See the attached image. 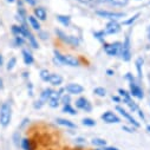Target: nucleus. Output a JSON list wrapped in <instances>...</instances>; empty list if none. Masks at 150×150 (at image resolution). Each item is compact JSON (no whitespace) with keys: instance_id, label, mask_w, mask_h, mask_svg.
I'll return each mask as SVG.
<instances>
[{"instance_id":"obj_13","label":"nucleus","mask_w":150,"mask_h":150,"mask_svg":"<svg viewBox=\"0 0 150 150\" xmlns=\"http://www.w3.org/2000/svg\"><path fill=\"white\" fill-rule=\"evenodd\" d=\"M76 105L77 108L82 109V110H85V111H91V105L89 103V100L86 98H79L77 102H76Z\"/></svg>"},{"instance_id":"obj_6","label":"nucleus","mask_w":150,"mask_h":150,"mask_svg":"<svg viewBox=\"0 0 150 150\" xmlns=\"http://www.w3.org/2000/svg\"><path fill=\"white\" fill-rule=\"evenodd\" d=\"M121 54H122L124 60L128 62L130 59L131 53H130V39H129V37H127V38H125V42L123 43V45L121 47Z\"/></svg>"},{"instance_id":"obj_5","label":"nucleus","mask_w":150,"mask_h":150,"mask_svg":"<svg viewBox=\"0 0 150 150\" xmlns=\"http://www.w3.org/2000/svg\"><path fill=\"white\" fill-rule=\"evenodd\" d=\"M121 31V25L116 21V20H111L108 25H106V27H105V33L106 34H116V33H118Z\"/></svg>"},{"instance_id":"obj_40","label":"nucleus","mask_w":150,"mask_h":150,"mask_svg":"<svg viewBox=\"0 0 150 150\" xmlns=\"http://www.w3.org/2000/svg\"><path fill=\"white\" fill-rule=\"evenodd\" d=\"M0 89H3V79L0 78Z\"/></svg>"},{"instance_id":"obj_24","label":"nucleus","mask_w":150,"mask_h":150,"mask_svg":"<svg viewBox=\"0 0 150 150\" xmlns=\"http://www.w3.org/2000/svg\"><path fill=\"white\" fill-rule=\"evenodd\" d=\"M64 112H67V114H70V115H76L77 114V111L74 110L70 104H65L64 105Z\"/></svg>"},{"instance_id":"obj_25","label":"nucleus","mask_w":150,"mask_h":150,"mask_svg":"<svg viewBox=\"0 0 150 150\" xmlns=\"http://www.w3.org/2000/svg\"><path fill=\"white\" fill-rule=\"evenodd\" d=\"M57 18H58V20H59L63 25H65V26H67V25L70 24V17H69V16H58Z\"/></svg>"},{"instance_id":"obj_33","label":"nucleus","mask_w":150,"mask_h":150,"mask_svg":"<svg viewBox=\"0 0 150 150\" xmlns=\"http://www.w3.org/2000/svg\"><path fill=\"white\" fill-rule=\"evenodd\" d=\"M16 42H17V44H18V45H23V44H24V39H23V37H18V35H16Z\"/></svg>"},{"instance_id":"obj_3","label":"nucleus","mask_w":150,"mask_h":150,"mask_svg":"<svg viewBox=\"0 0 150 150\" xmlns=\"http://www.w3.org/2000/svg\"><path fill=\"white\" fill-rule=\"evenodd\" d=\"M118 92H120V95L122 96V98H123V100L125 102V104L132 110V111H136V110H138V106H137V104L131 99V97H130V95L127 92V91H124V90H122V89H120L118 90Z\"/></svg>"},{"instance_id":"obj_12","label":"nucleus","mask_w":150,"mask_h":150,"mask_svg":"<svg viewBox=\"0 0 150 150\" xmlns=\"http://www.w3.org/2000/svg\"><path fill=\"white\" fill-rule=\"evenodd\" d=\"M57 33L60 35V38L64 40V42H66V43H69V44H71V45H78V40H77V38L76 37H70V35H65L62 31H57Z\"/></svg>"},{"instance_id":"obj_31","label":"nucleus","mask_w":150,"mask_h":150,"mask_svg":"<svg viewBox=\"0 0 150 150\" xmlns=\"http://www.w3.org/2000/svg\"><path fill=\"white\" fill-rule=\"evenodd\" d=\"M110 1L112 4H115V5H118V6H123L128 3V0H110Z\"/></svg>"},{"instance_id":"obj_10","label":"nucleus","mask_w":150,"mask_h":150,"mask_svg":"<svg viewBox=\"0 0 150 150\" xmlns=\"http://www.w3.org/2000/svg\"><path fill=\"white\" fill-rule=\"evenodd\" d=\"M116 109H117V111H120V114H121V115H122V116H123L124 118H127V120L129 121V123H130V124H132V125H135L136 128H138V127H139V124H138V122H136V121H135V120L132 118V116H131V115L129 114V112H127V111H125L124 109H122L121 106H117Z\"/></svg>"},{"instance_id":"obj_4","label":"nucleus","mask_w":150,"mask_h":150,"mask_svg":"<svg viewBox=\"0 0 150 150\" xmlns=\"http://www.w3.org/2000/svg\"><path fill=\"white\" fill-rule=\"evenodd\" d=\"M121 47L122 44L120 43H112V44H105L104 45V50L109 56H116L118 52H121Z\"/></svg>"},{"instance_id":"obj_30","label":"nucleus","mask_w":150,"mask_h":150,"mask_svg":"<svg viewBox=\"0 0 150 150\" xmlns=\"http://www.w3.org/2000/svg\"><path fill=\"white\" fill-rule=\"evenodd\" d=\"M16 63H17V59H16V58H11V59L8 60V63H7V70H12V69L14 67Z\"/></svg>"},{"instance_id":"obj_20","label":"nucleus","mask_w":150,"mask_h":150,"mask_svg":"<svg viewBox=\"0 0 150 150\" xmlns=\"http://www.w3.org/2000/svg\"><path fill=\"white\" fill-rule=\"evenodd\" d=\"M28 21H30L31 26H32L34 30H39V28H40V24H39L38 19H37L35 17H28Z\"/></svg>"},{"instance_id":"obj_26","label":"nucleus","mask_w":150,"mask_h":150,"mask_svg":"<svg viewBox=\"0 0 150 150\" xmlns=\"http://www.w3.org/2000/svg\"><path fill=\"white\" fill-rule=\"evenodd\" d=\"M50 76H51V73H50L47 70H42V71H40V78H42L43 81H45V82H49V78H50Z\"/></svg>"},{"instance_id":"obj_34","label":"nucleus","mask_w":150,"mask_h":150,"mask_svg":"<svg viewBox=\"0 0 150 150\" xmlns=\"http://www.w3.org/2000/svg\"><path fill=\"white\" fill-rule=\"evenodd\" d=\"M69 102H70V96H64L63 97V103L64 104H70Z\"/></svg>"},{"instance_id":"obj_8","label":"nucleus","mask_w":150,"mask_h":150,"mask_svg":"<svg viewBox=\"0 0 150 150\" xmlns=\"http://www.w3.org/2000/svg\"><path fill=\"white\" fill-rule=\"evenodd\" d=\"M65 90H66L69 93H71V95H79V93H82V92L84 91V88H83L82 85H79V84L71 83V84L66 85Z\"/></svg>"},{"instance_id":"obj_23","label":"nucleus","mask_w":150,"mask_h":150,"mask_svg":"<svg viewBox=\"0 0 150 150\" xmlns=\"http://www.w3.org/2000/svg\"><path fill=\"white\" fill-rule=\"evenodd\" d=\"M142 64H143V59L142 58H138L136 60V69H137L138 77H142Z\"/></svg>"},{"instance_id":"obj_28","label":"nucleus","mask_w":150,"mask_h":150,"mask_svg":"<svg viewBox=\"0 0 150 150\" xmlns=\"http://www.w3.org/2000/svg\"><path fill=\"white\" fill-rule=\"evenodd\" d=\"M93 92H95L96 95L100 96V97H104V96L106 95V90H105V89H103V88H96V89L93 90Z\"/></svg>"},{"instance_id":"obj_44","label":"nucleus","mask_w":150,"mask_h":150,"mask_svg":"<svg viewBox=\"0 0 150 150\" xmlns=\"http://www.w3.org/2000/svg\"><path fill=\"white\" fill-rule=\"evenodd\" d=\"M96 150H100V149H96Z\"/></svg>"},{"instance_id":"obj_2","label":"nucleus","mask_w":150,"mask_h":150,"mask_svg":"<svg viewBox=\"0 0 150 150\" xmlns=\"http://www.w3.org/2000/svg\"><path fill=\"white\" fill-rule=\"evenodd\" d=\"M54 53H56V57L59 59V62L63 63V64H66V65H70V66H78L79 65V62L76 57H73L71 54H62L57 51Z\"/></svg>"},{"instance_id":"obj_22","label":"nucleus","mask_w":150,"mask_h":150,"mask_svg":"<svg viewBox=\"0 0 150 150\" xmlns=\"http://www.w3.org/2000/svg\"><path fill=\"white\" fill-rule=\"evenodd\" d=\"M51 93H52V90H51V89H46V90H44L43 93H42V99H40V100H42L43 103L46 102V100L50 98Z\"/></svg>"},{"instance_id":"obj_29","label":"nucleus","mask_w":150,"mask_h":150,"mask_svg":"<svg viewBox=\"0 0 150 150\" xmlns=\"http://www.w3.org/2000/svg\"><path fill=\"white\" fill-rule=\"evenodd\" d=\"M27 38H28V40H30V43L32 44V46L34 47V49H37V47H38V44H37V42H35V39H34V37L30 33L28 34V37H27Z\"/></svg>"},{"instance_id":"obj_18","label":"nucleus","mask_w":150,"mask_h":150,"mask_svg":"<svg viewBox=\"0 0 150 150\" xmlns=\"http://www.w3.org/2000/svg\"><path fill=\"white\" fill-rule=\"evenodd\" d=\"M21 148L24 150H33V145H32V141L28 139V138H24L21 141Z\"/></svg>"},{"instance_id":"obj_27","label":"nucleus","mask_w":150,"mask_h":150,"mask_svg":"<svg viewBox=\"0 0 150 150\" xmlns=\"http://www.w3.org/2000/svg\"><path fill=\"white\" fill-rule=\"evenodd\" d=\"M82 123H83L84 125H86V127H95V125H96V122H95L93 120H91V118H84V120L82 121Z\"/></svg>"},{"instance_id":"obj_37","label":"nucleus","mask_w":150,"mask_h":150,"mask_svg":"<svg viewBox=\"0 0 150 150\" xmlns=\"http://www.w3.org/2000/svg\"><path fill=\"white\" fill-rule=\"evenodd\" d=\"M78 1H81V3H83V4H88V3L91 1V0H78Z\"/></svg>"},{"instance_id":"obj_39","label":"nucleus","mask_w":150,"mask_h":150,"mask_svg":"<svg viewBox=\"0 0 150 150\" xmlns=\"http://www.w3.org/2000/svg\"><path fill=\"white\" fill-rule=\"evenodd\" d=\"M3 65V57H1V54H0V66Z\"/></svg>"},{"instance_id":"obj_17","label":"nucleus","mask_w":150,"mask_h":150,"mask_svg":"<svg viewBox=\"0 0 150 150\" xmlns=\"http://www.w3.org/2000/svg\"><path fill=\"white\" fill-rule=\"evenodd\" d=\"M57 123L60 124V125H64V127H67V128H71V129H74L76 125H74L71 121L69 120H64V118H57Z\"/></svg>"},{"instance_id":"obj_35","label":"nucleus","mask_w":150,"mask_h":150,"mask_svg":"<svg viewBox=\"0 0 150 150\" xmlns=\"http://www.w3.org/2000/svg\"><path fill=\"white\" fill-rule=\"evenodd\" d=\"M103 150H120V149H117V148H115V146H104Z\"/></svg>"},{"instance_id":"obj_9","label":"nucleus","mask_w":150,"mask_h":150,"mask_svg":"<svg viewBox=\"0 0 150 150\" xmlns=\"http://www.w3.org/2000/svg\"><path fill=\"white\" fill-rule=\"evenodd\" d=\"M102 120L106 123H118L120 122V118L117 117V115H115L114 112L111 111H106L102 115Z\"/></svg>"},{"instance_id":"obj_38","label":"nucleus","mask_w":150,"mask_h":150,"mask_svg":"<svg viewBox=\"0 0 150 150\" xmlns=\"http://www.w3.org/2000/svg\"><path fill=\"white\" fill-rule=\"evenodd\" d=\"M26 1L30 3L31 5H34V4H35V0H26Z\"/></svg>"},{"instance_id":"obj_19","label":"nucleus","mask_w":150,"mask_h":150,"mask_svg":"<svg viewBox=\"0 0 150 150\" xmlns=\"http://www.w3.org/2000/svg\"><path fill=\"white\" fill-rule=\"evenodd\" d=\"M23 58H24V62H25L26 65H30V64L33 63V57H32V54H31L30 52L25 51V50L23 51Z\"/></svg>"},{"instance_id":"obj_11","label":"nucleus","mask_w":150,"mask_h":150,"mask_svg":"<svg viewBox=\"0 0 150 150\" xmlns=\"http://www.w3.org/2000/svg\"><path fill=\"white\" fill-rule=\"evenodd\" d=\"M59 99H60V92L52 91V93L49 98V105L51 108H57L58 104H59Z\"/></svg>"},{"instance_id":"obj_43","label":"nucleus","mask_w":150,"mask_h":150,"mask_svg":"<svg viewBox=\"0 0 150 150\" xmlns=\"http://www.w3.org/2000/svg\"><path fill=\"white\" fill-rule=\"evenodd\" d=\"M149 38H150V31H149Z\"/></svg>"},{"instance_id":"obj_1","label":"nucleus","mask_w":150,"mask_h":150,"mask_svg":"<svg viewBox=\"0 0 150 150\" xmlns=\"http://www.w3.org/2000/svg\"><path fill=\"white\" fill-rule=\"evenodd\" d=\"M12 120V108L8 103H4L0 108V124L6 128Z\"/></svg>"},{"instance_id":"obj_41","label":"nucleus","mask_w":150,"mask_h":150,"mask_svg":"<svg viewBox=\"0 0 150 150\" xmlns=\"http://www.w3.org/2000/svg\"><path fill=\"white\" fill-rule=\"evenodd\" d=\"M7 1H10V3H13V0H7Z\"/></svg>"},{"instance_id":"obj_42","label":"nucleus","mask_w":150,"mask_h":150,"mask_svg":"<svg viewBox=\"0 0 150 150\" xmlns=\"http://www.w3.org/2000/svg\"><path fill=\"white\" fill-rule=\"evenodd\" d=\"M148 130H149V131H150V127H148Z\"/></svg>"},{"instance_id":"obj_14","label":"nucleus","mask_w":150,"mask_h":150,"mask_svg":"<svg viewBox=\"0 0 150 150\" xmlns=\"http://www.w3.org/2000/svg\"><path fill=\"white\" fill-rule=\"evenodd\" d=\"M130 90H131L132 96H135L137 98H143V91L141 90V88L136 83H134V82L130 83Z\"/></svg>"},{"instance_id":"obj_16","label":"nucleus","mask_w":150,"mask_h":150,"mask_svg":"<svg viewBox=\"0 0 150 150\" xmlns=\"http://www.w3.org/2000/svg\"><path fill=\"white\" fill-rule=\"evenodd\" d=\"M49 82L52 85H60L63 82V78L59 76V74H51L50 78H49Z\"/></svg>"},{"instance_id":"obj_36","label":"nucleus","mask_w":150,"mask_h":150,"mask_svg":"<svg viewBox=\"0 0 150 150\" xmlns=\"http://www.w3.org/2000/svg\"><path fill=\"white\" fill-rule=\"evenodd\" d=\"M123 129L128 130V132H134V129H130V128H127V127H123Z\"/></svg>"},{"instance_id":"obj_15","label":"nucleus","mask_w":150,"mask_h":150,"mask_svg":"<svg viewBox=\"0 0 150 150\" xmlns=\"http://www.w3.org/2000/svg\"><path fill=\"white\" fill-rule=\"evenodd\" d=\"M34 14H35L37 18L40 19V20H45V19H46V11H45V8H43V7H37V8H34Z\"/></svg>"},{"instance_id":"obj_32","label":"nucleus","mask_w":150,"mask_h":150,"mask_svg":"<svg viewBox=\"0 0 150 150\" xmlns=\"http://www.w3.org/2000/svg\"><path fill=\"white\" fill-rule=\"evenodd\" d=\"M138 16H139V14L137 13V14H136V16H134V17H132L131 19H129V20H125V21H124V24H125V25H129V24L134 23V21H135V20H136L137 18H138Z\"/></svg>"},{"instance_id":"obj_21","label":"nucleus","mask_w":150,"mask_h":150,"mask_svg":"<svg viewBox=\"0 0 150 150\" xmlns=\"http://www.w3.org/2000/svg\"><path fill=\"white\" fill-rule=\"evenodd\" d=\"M92 144L93 145H97V146H106V141L103 139V138H93L92 139Z\"/></svg>"},{"instance_id":"obj_7","label":"nucleus","mask_w":150,"mask_h":150,"mask_svg":"<svg viewBox=\"0 0 150 150\" xmlns=\"http://www.w3.org/2000/svg\"><path fill=\"white\" fill-rule=\"evenodd\" d=\"M99 17H103V18H109V19H112V20H116L118 18H123L125 14L124 13H117V12H108V11H97L96 12Z\"/></svg>"}]
</instances>
